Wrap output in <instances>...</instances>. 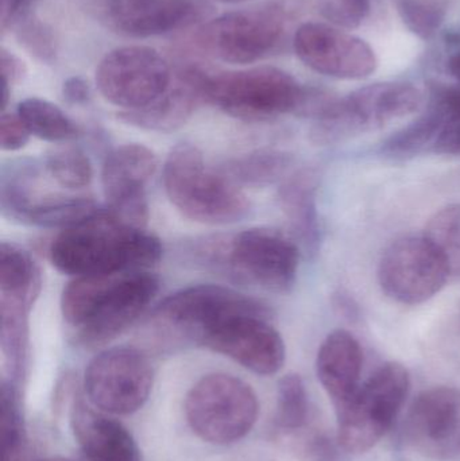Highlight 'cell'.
Masks as SVG:
<instances>
[{
	"label": "cell",
	"instance_id": "30",
	"mask_svg": "<svg viewBox=\"0 0 460 461\" xmlns=\"http://www.w3.org/2000/svg\"><path fill=\"white\" fill-rule=\"evenodd\" d=\"M308 419L310 397L304 381L299 374H286L278 384L275 425L281 432L294 433L307 425Z\"/></svg>",
	"mask_w": 460,
	"mask_h": 461
},
{
	"label": "cell",
	"instance_id": "12",
	"mask_svg": "<svg viewBox=\"0 0 460 461\" xmlns=\"http://www.w3.org/2000/svg\"><path fill=\"white\" fill-rule=\"evenodd\" d=\"M172 78L167 59L146 46L115 49L96 69L100 95L123 111L148 107L169 88Z\"/></svg>",
	"mask_w": 460,
	"mask_h": 461
},
{
	"label": "cell",
	"instance_id": "2",
	"mask_svg": "<svg viewBox=\"0 0 460 461\" xmlns=\"http://www.w3.org/2000/svg\"><path fill=\"white\" fill-rule=\"evenodd\" d=\"M159 290L153 274L77 276L61 295V313L84 347L104 346L130 327Z\"/></svg>",
	"mask_w": 460,
	"mask_h": 461
},
{
	"label": "cell",
	"instance_id": "34",
	"mask_svg": "<svg viewBox=\"0 0 460 461\" xmlns=\"http://www.w3.org/2000/svg\"><path fill=\"white\" fill-rule=\"evenodd\" d=\"M397 10L405 26L421 40H429L443 24L446 8L437 0H399Z\"/></svg>",
	"mask_w": 460,
	"mask_h": 461
},
{
	"label": "cell",
	"instance_id": "28",
	"mask_svg": "<svg viewBox=\"0 0 460 461\" xmlns=\"http://www.w3.org/2000/svg\"><path fill=\"white\" fill-rule=\"evenodd\" d=\"M445 122L446 113L442 108L431 103L426 113L385 140L383 153L391 158L405 159L434 148Z\"/></svg>",
	"mask_w": 460,
	"mask_h": 461
},
{
	"label": "cell",
	"instance_id": "11",
	"mask_svg": "<svg viewBox=\"0 0 460 461\" xmlns=\"http://www.w3.org/2000/svg\"><path fill=\"white\" fill-rule=\"evenodd\" d=\"M302 249L281 230L256 227L230 241L224 262L238 278L273 293H288L296 284Z\"/></svg>",
	"mask_w": 460,
	"mask_h": 461
},
{
	"label": "cell",
	"instance_id": "35",
	"mask_svg": "<svg viewBox=\"0 0 460 461\" xmlns=\"http://www.w3.org/2000/svg\"><path fill=\"white\" fill-rule=\"evenodd\" d=\"M370 13L369 0H324L323 14L334 26H359Z\"/></svg>",
	"mask_w": 460,
	"mask_h": 461
},
{
	"label": "cell",
	"instance_id": "7",
	"mask_svg": "<svg viewBox=\"0 0 460 461\" xmlns=\"http://www.w3.org/2000/svg\"><path fill=\"white\" fill-rule=\"evenodd\" d=\"M265 303L230 312L204 328L196 341L258 375H275L286 359L283 336Z\"/></svg>",
	"mask_w": 460,
	"mask_h": 461
},
{
	"label": "cell",
	"instance_id": "17",
	"mask_svg": "<svg viewBox=\"0 0 460 461\" xmlns=\"http://www.w3.org/2000/svg\"><path fill=\"white\" fill-rule=\"evenodd\" d=\"M405 441L423 456H460V390L435 387L418 395L404 422Z\"/></svg>",
	"mask_w": 460,
	"mask_h": 461
},
{
	"label": "cell",
	"instance_id": "1",
	"mask_svg": "<svg viewBox=\"0 0 460 461\" xmlns=\"http://www.w3.org/2000/svg\"><path fill=\"white\" fill-rule=\"evenodd\" d=\"M162 252L157 236L123 223L108 210L62 230L49 249L54 267L76 278L137 273L158 263Z\"/></svg>",
	"mask_w": 460,
	"mask_h": 461
},
{
	"label": "cell",
	"instance_id": "37",
	"mask_svg": "<svg viewBox=\"0 0 460 461\" xmlns=\"http://www.w3.org/2000/svg\"><path fill=\"white\" fill-rule=\"evenodd\" d=\"M0 67H2L3 110H5L10 99L11 86L23 80L27 69L24 62L5 48L0 49Z\"/></svg>",
	"mask_w": 460,
	"mask_h": 461
},
{
	"label": "cell",
	"instance_id": "15",
	"mask_svg": "<svg viewBox=\"0 0 460 461\" xmlns=\"http://www.w3.org/2000/svg\"><path fill=\"white\" fill-rule=\"evenodd\" d=\"M293 46L300 61L329 77L361 80L378 67L374 50L366 41L320 22L302 24L294 34Z\"/></svg>",
	"mask_w": 460,
	"mask_h": 461
},
{
	"label": "cell",
	"instance_id": "8",
	"mask_svg": "<svg viewBox=\"0 0 460 461\" xmlns=\"http://www.w3.org/2000/svg\"><path fill=\"white\" fill-rule=\"evenodd\" d=\"M420 89L410 83L372 84L340 97L332 115L318 122L313 140L321 145L342 142L354 135L383 129L423 107Z\"/></svg>",
	"mask_w": 460,
	"mask_h": 461
},
{
	"label": "cell",
	"instance_id": "4",
	"mask_svg": "<svg viewBox=\"0 0 460 461\" xmlns=\"http://www.w3.org/2000/svg\"><path fill=\"white\" fill-rule=\"evenodd\" d=\"M410 390L407 368L389 362L370 375L338 409V443L347 454H365L391 430Z\"/></svg>",
	"mask_w": 460,
	"mask_h": 461
},
{
	"label": "cell",
	"instance_id": "6",
	"mask_svg": "<svg viewBox=\"0 0 460 461\" xmlns=\"http://www.w3.org/2000/svg\"><path fill=\"white\" fill-rule=\"evenodd\" d=\"M304 86L278 68L261 67L238 72L210 73L207 103L245 122H262L296 113Z\"/></svg>",
	"mask_w": 460,
	"mask_h": 461
},
{
	"label": "cell",
	"instance_id": "32",
	"mask_svg": "<svg viewBox=\"0 0 460 461\" xmlns=\"http://www.w3.org/2000/svg\"><path fill=\"white\" fill-rule=\"evenodd\" d=\"M45 169L57 185L68 191L86 188L94 178V167L88 156L76 148L51 151L46 157Z\"/></svg>",
	"mask_w": 460,
	"mask_h": 461
},
{
	"label": "cell",
	"instance_id": "19",
	"mask_svg": "<svg viewBox=\"0 0 460 461\" xmlns=\"http://www.w3.org/2000/svg\"><path fill=\"white\" fill-rule=\"evenodd\" d=\"M204 0H104L108 26L127 37L146 38L186 29L210 14Z\"/></svg>",
	"mask_w": 460,
	"mask_h": 461
},
{
	"label": "cell",
	"instance_id": "22",
	"mask_svg": "<svg viewBox=\"0 0 460 461\" xmlns=\"http://www.w3.org/2000/svg\"><path fill=\"white\" fill-rule=\"evenodd\" d=\"M362 367L364 351L353 333L337 330L321 343L316 357V373L337 411L361 386Z\"/></svg>",
	"mask_w": 460,
	"mask_h": 461
},
{
	"label": "cell",
	"instance_id": "26",
	"mask_svg": "<svg viewBox=\"0 0 460 461\" xmlns=\"http://www.w3.org/2000/svg\"><path fill=\"white\" fill-rule=\"evenodd\" d=\"M291 154L285 151L257 150L248 156L232 159L226 167H221L237 185L266 186L285 177L291 169Z\"/></svg>",
	"mask_w": 460,
	"mask_h": 461
},
{
	"label": "cell",
	"instance_id": "18",
	"mask_svg": "<svg viewBox=\"0 0 460 461\" xmlns=\"http://www.w3.org/2000/svg\"><path fill=\"white\" fill-rule=\"evenodd\" d=\"M259 303L230 287L196 285L165 298L154 312L153 321L196 341L199 333L219 317Z\"/></svg>",
	"mask_w": 460,
	"mask_h": 461
},
{
	"label": "cell",
	"instance_id": "13",
	"mask_svg": "<svg viewBox=\"0 0 460 461\" xmlns=\"http://www.w3.org/2000/svg\"><path fill=\"white\" fill-rule=\"evenodd\" d=\"M450 276L445 260L424 235L397 239L378 265L381 289L391 300L404 305L431 300Z\"/></svg>",
	"mask_w": 460,
	"mask_h": 461
},
{
	"label": "cell",
	"instance_id": "16",
	"mask_svg": "<svg viewBox=\"0 0 460 461\" xmlns=\"http://www.w3.org/2000/svg\"><path fill=\"white\" fill-rule=\"evenodd\" d=\"M158 162L153 150L140 143L113 149L102 170L107 210L119 221L146 229L149 221L148 184Z\"/></svg>",
	"mask_w": 460,
	"mask_h": 461
},
{
	"label": "cell",
	"instance_id": "42",
	"mask_svg": "<svg viewBox=\"0 0 460 461\" xmlns=\"http://www.w3.org/2000/svg\"><path fill=\"white\" fill-rule=\"evenodd\" d=\"M219 2H223V3H239V2H243V0H219Z\"/></svg>",
	"mask_w": 460,
	"mask_h": 461
},
{
	"label": "cell",
	"instance_id": "23",
	"mask_svg": "<svg viewBox=\"0 0 460 461\" xmlns=\"http://www.w3.org/2000/svg\"><path fill=\"white\" fill-rule=\"evenodd\" d=\"M318 188V172L305 167L285 177L278 194L281 208L288 219L293 239L300 249L307 255L316 254L320 243L316 205Z\"/></svg>",
	"mask_w": 460,
	"mask_h": 461
},
{
	"label": "cell",
	"instance_id": "43",
	"mask_svg": "<svg viewBox=\"0 0 460 461\" xmlns=\"http://www.w3.org/2000/svg\"><path fill=\"white\" fill-rule=\"evenodd\" d=\"M50 461H75V460L61 459V457H59V459H53V460H50Z\"/></svg>",
	"mask_w": 460,
	"mask_h": 461
},
{
	"label": "cell",
	"instance_id": "31",
	"mask_svg": "<svg viewBox=\"0 0 460 461\" xmlns=\"http://www.w3.org/2000/svg\"><path fill=\"white\" fill-rule=\"evenodd\" d=\"M424 236L445 260L450 276L460 278V204L447 205L435 213Z\"/></svg>",
	"mask_w": 460,
	"mask_h": 461
},
{
	"label": "cell",
	"instance_id": "20",
	"mask_svg": "<svg viewBox=\"0 0 460 461\" xmlns=\"http://www.w3.org/2000/svg\"><path fill=\"white\" fill-rule=\"evenodd\" d=\"M207 70L184 67L173 72L169 88L148 107L122 111L118 118L130 126L154 132H172L181 129L197 108L207 103Z\"/></svg>",
	"mask_w": 460,
	"mask_h": 461
},
{
	"label": "cell",
	"instance_id": "9",
	"mask_svg": "<svg viewBox=\"0 0 460 461\" xmlns=\"http://www.w3.org/2000/svg\"><path fill=\"white\" fill-rule=\"evenodd\" d=\"M286 15L278 5L224 14L194 35L199 50L230 64H251L272 53L285 34Z\"/></svg>",
	"mask_w": 460,
	"mask_h": 461
},
{
	"label": "cell",
	"instance_id": "36",
	"mask_svg": "<svg viewBox=\"0 0 460 461\" xmlns=\"http://www.w3.org/2000/svg\"><path fill=\"white\" fill-rule=\"evenodd\" d=\"M32 132L18 113H3L0 118V148L5 151H18L29 143Z\"/></svg>",
	"mask_w": 460,
	"mask_h": 461
},
{
	"label": "cell",
	"instance_id": "3",
	"mask_svg": "<svg viewBox=\"0 0 460 461\" xmlns=\"http://www.w3.org/2000/svg\"><path fill=\"white\" fill-rule=\"evenodd\" d=\"M167 199L189 221L208 226L237 223L248 216L250 202L223 170L208 167L191 143L172 149L164 165Z\"/></svg>",
	"mask_w": 460,
	"mask_h": 461
},
{
	"label": "cell",
	"instance_id": "41",
	"mask_svg": "<svg viewBox=\"0 0 460 461\" xmlns=\"http://www.w3.org/2000/svg\"><path fill=\"white\" fill-rule=\"evenodd\" d=\"M448 70H450L453 77H455L460 83V51L454 54V56L448 59Z\"/></svg>",
	"mask_w": 460,
	"mask_h": 461
},
{
	"label": "cell",
	"instance_id": "24",
	"mask_svg": "<svg viewBox=\"0 0 460 461\" xmlns=\"http://www.w3.org/2000/svg\"><path fill=\"white\" fill-rule=\"evenodd\" d=\"M32 306L15 298L0 295V346L10 379L23 381L29 365V314Z\"/></svg>",
	"mask_w": 460,
	"mask_h": 461
},
{
	"label": "cell",
	"instance_id": "38",
	"mask_svg": "<svg viewBox=\"0 0 460 461\" xmlns=\"http://www.w3.org/2000/svg\"><path fill=\"white\" fill-rule=\"evenodd\" d=\"M308 461H345L347 452L326 435H315L305 447Z\"/></svg>",
	"mask_w": 460,
	"mask_h": 461
},
{
	"label": "cell",
	"instance_id": "27",
	"mask_svg": "<svg viewBox=\"0 0 460 461\" xmlns=\"http://www.w3.org/2000/svg\"><path fill=\"white\" fill-rule=\"evenodd\" d=\"M18 115L32 135L46 142H69L80 134L77 124L61 108L40 97L19 103Z\"/></svg>",
	"mask_w": 460,
	"mask_h": 461
},
{
	"label": "cell",
	"instance_id": "33",
	"mask_svg": "<svg viewBox=\"0 0 460 461\" xmlns=\"http://www.w3.org/2000/svg\"><path fill=\"white\" fill-rule=\"evenodd\" d=\"M16 40L38 61L53 64L57 59V41L53 30L34 14L27 13L15 24Z\"/></svg>",
	"mask_w": 460,
	"mask_h": 461
},
{
	"label": "cell",
	"instance_id": "21",
	"mask_svg": "<svg viewBox=\"0 0 460 461\" xmlns=\"http://www.w3.org/2000/svg\"><path fill=\"white\" fill-rule=\"evenodd\" d=\"M70 425L76 441L89 461H140V448L131 433L116 420L105 416L76 397L70 409Z\"/></svg>",
	"mask_w": 460,
	"mask_h": 461
},
{
	"label": "cell",
	"instance_id": "10",
	"mask_svg": "<svg viewBox=\"0 0 460 461\" xmlns=\"http://www.w3.org/2000/svg\"><path fill=\"white\" fill-rule=\"evenodd\" d=\"M154 374L149 357L134 347L105 349L89 362L84 392L97 411L129 416L150 397Z\"/></svg>",
	"mask_w": 460,
	"mask_h": 461
},
{
	"label": "cell",
	"instance_id": "29",
	"mask_svg": "<svg viewBox=\"0 0 460 461\" xmlns=\"http://www.w3.org/2000/svg\"><path fill=\"white\" fill-rule=\"evenodd\" d=\"M18 386L11 379H3L0 393L2 461L23 460L26 432Z\"/></svg>",
	"mask_w": 460,
	"mask_h": 461
},
{
	"label": "cell",
	"instance_id": "39",
	"mask_svg": "<svg viewBox=\"0 0 460 461\" xmlns=\"http://www.w3.org/2000/svg\"><path fill=\"white\" fill-rule=\"evenodd\" d=\"M34 2L35 0H0V24L3 32L13 29L18 19L30 13V5Z\"/></svg>",
	"mask_w": 460,
	"mask_h": 461
},
{
	"label": "cell",
	"instance_id": "14",
	"mask_svg": "<svg viewBox=\"0 0 460 461\" xmlns=\"http://www.w3.org/2000/svg\"><path fill=\"white\" fill-rule=\"evenodd\" d=\"M35 167L18 165L5 170L0 188L3 215L13 221L45 229H69L99 213L100 208L88 197L64 194H37Z\"/></svg>",
	"mask_w": 460,
	"mask_h": 461
},
{
	"label": "cell",
	"instance_id": "25",
	"mask_svg": "<svg viewBox=\"0 0 460 461\" xmlns=\"http://www.w3.org/2000/svg\"><path fill=\"white\" fill-rule=\"evenodd\" d=\"M42 287L41 271L32 258L15 244L0 246V295L34 305Z\"/></svg>",
	"mask_w": 460,
	"mask_h": 461
},
{
	"label": "cell",
	"instance_id": "5",
	"mask_svg": "<svg viewBox=\"0 0 460 461\" xmlns=\"http://www.w3.org/2000/svg\"><path fill=\"white\" fill-rule=\"evenodd\" d=\"M259 402L250 384L230 374L203 376L185 398V416L205 443L227 446L248 435L258 419Z\"/></svg>",
	"mask_w": 460,
	"mask_h": 461
},
{
	"label": "cell",
	"instance_id": "40",
	"mask_svg": "<svg viewBox=\"0 0 460 461\" xmlns=\"http://www.w3.org/2000/svg\"><path fill=\"white\" fill-rule=\"evenodd\" d=\"M64 99L70 104H86L91 97V89L83 77L73 76L68 78L62 86Z\"/></svg>",
	"mask_w": 460,
	"mask_h": 461
}]
</instances>
